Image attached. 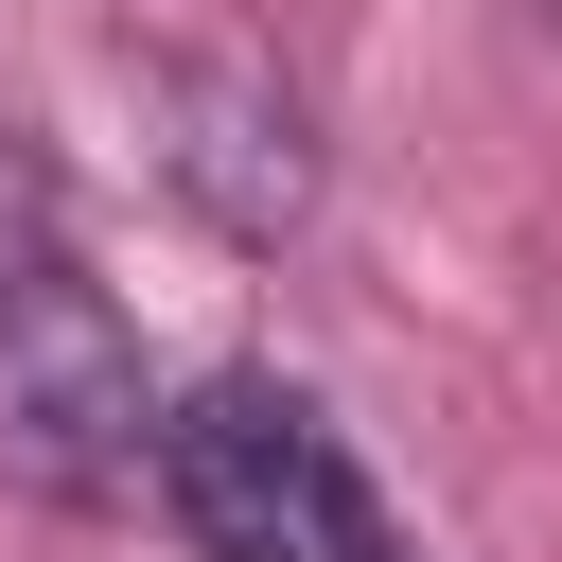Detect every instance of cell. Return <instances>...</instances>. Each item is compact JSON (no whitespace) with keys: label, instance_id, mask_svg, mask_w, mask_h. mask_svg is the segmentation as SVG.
<instances>
[{"label":"cell","instance_id":"obj_1","mask_svg":"<svg viewBox=\"0 0 562 562\" xmlns=\"http://www.w3.org/2000/svg\"><path fill=\"white\" fill-rule=\"evenodd\" d=\"M158 527H176L193 562H404L369 457H351L334 404L281 386V369L176 386V422H158Z\"/></svg>","mask_w":562,"mask_h":562},{"label":"cell","instance_id":"obj_2","mask_svg":"<svg viewBox=\"0 0 562 562\" xmlns=\"http://www.w3.org/2000/svg\"><path fill=\"white\" fill-rule=\"evenodd\" d=\"M158 369L123 334V299L88 281V246H35L0 281V474H35L53 509H105V492H158Z\"/></svg>","mask_w":562,"mask_h":562},{"label":"cell","instance_id":"obj_3","mask_svg":"<svg viewBox=\"0 0 562 562\" xmlns=\"http://www.w3.org/2000/svg\"><path fill=\"white\" fill-rule=\"evenodd\" d=\"M140 88V158L211 246H299L316 228V105L281 88V53L246 35H123Z\"/></svg>","mask_w":562,"mask_h":562},{"label":"cell","instance_id":"obj_4","mask_svg":"<svg viewBox=\"0 0 562 562\" xmlns=\"http://www.w3.org/2000/svg\"><path fill=\"white\" fill-rule=\"evenodd\" d=\"M35 246H70V211H53V158H35L18 123H0V281H18Z\"/></svg>","mask_w":562,"mask_h":562},{"label":"cell","instance_id":"obj_5","mask_svg":"<svg viewBox=\"0 0 562 562\" xmlns=\"http://www.w3.org/2000/svg\"><path fill=\"white\" fill-rule=\"evenodd\" d=\"M527 18H544V35H562V0H527Z\"/></svg>","mask_w":562,"mask_h":562}]
</instances>
